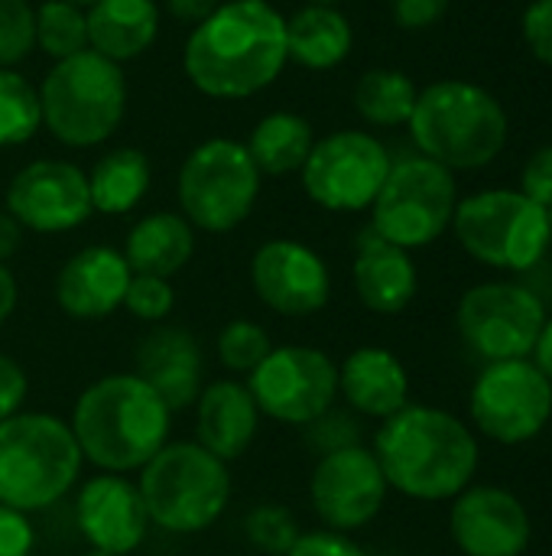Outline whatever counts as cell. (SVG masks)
Masks as SVG:
<instances>
[{
    "instance_id": "6da1fadb",
    "label": "cell",
    "mask_w": 552,
    "mask_h": 556,
    "mask_svg": "<svg viewBox=\"0 0 552 556\" xmlns=\"http://www.w3.org/2000/svg\"><path fill=\"white\" fill-rule=\"evenodd\" d=\"M371 453L387 485L416 502H452L475 482L482 463L472 427L426 404H407L387 417Z\"/></svg>"
},
{
    "instance_id": "7a4b0ae2",
    "label": "cell",
    "mask_w": 552,
    "mask_h": 556,
    "mask_svg": "<svg viewBox=\"0 0 552 556\" xmlns=\"http://www.w3.org/2000/svg\"><path fill=\"white\" fill-rule=\"evenodd\" d=\"M286 20L267 0H231L202 20L185 42V75L211 98H251L277 81Z\"/></svg>"
},
{
    "instance_id": "3957f363",
    "label": "cell",
    "mask_w": 552,
    "mask_h": 556,
    "mask_svg": "<svg viewBox=\"0 0 552 556\" xmlns=\"http://www.w3.org/2000/svg\"><path fill=\"white\" fill-rule=\"evenodd\" d=\"M172 410L137 375H107L81 391L72 410V433L88 463L101 472L143 469L169 443Z\"/></svg>"
},
{
    "instance_id": "277c9868",
    "label": "cell",
    "mask_w": 552,
    "mask_h": 556,
    "mask_svg": "<svg viewBox=\"0 0 552 556\" xmlns=\"http://www.w3.org/2000/svg\"><path fill=\"white\" fill-rule=\"evenodd\" d=\"M407 127L420 156L449 173L491 166L511 140V117L501 98L465 78H442L420 88Z\"/></svg>"
},
{
    "instance_id": "5b68a950",
    "label": "cell",
    "mask_w": 552,
    "mask_h": 556,
    "mask_svg": "<svg viewBox=\"0 0 552 556\" xmlns=\"http://www.w3.org/2000/svg\"><path fill=\"white\" fill-rule=\"evenodd\" d=\"M81 459L72 427L52 414L0 420V505L23 515L55 505L78 482Z\"/></svg>"
},
{
    "instance_id": "8992f818",
    "label": "cell",
    "mask_w": 552,
    "mask_h": 556,
    "mask_svg": "<svg viewBox=\"0 0 552 556\" xmlns=\"http://www.w3.org/2000/svg\"><path fill=\"white\" fill-rule=\"evenodd\" d=\"M137 489L150 525L169 534H198L224 515L231 472L198 443H166L140 469Z\"/></svg>"
},
{
    "instance_id": "52a82bcc",
    "label": "cell",
    "mask_w": 552,
    "mask_h": 556,
    "mask_svg": "<svg viewBox=\"0 0 552 556\" xmlns=\"http://www.w3.org/2000/svg\"><path fill=\"white\" fill-rule=\"evenodd\" d=\"M42 124L65 147L104 143L124 121L127 81L117 62L85 49L55 62L39 88Z\"/></svg>"
},
{
    "instance_id": "ba28073f",
    "label": "cell",
    "mask_w": 552,
    "mask_h": 556,
    "mask_svg": "<svg viewBox=\"0 0 552 556\" xmlns=\"http://www.w3.org/2000/svg\"><path fill=\"white\" fill-rule=\"evenodd\" d=\"M452 231L462 251L508 274H527L550 254V215L521 189H482L459 199Z\"/></svg>"
},
{
    "instance_id": "9c48e42d",
    "label": "cell",
    "mask_w": 552,
    "mask_h": 556,
    "mask_svg": "<svg viewBox=\"0 0 552 556\" xmlns=\"http://www.w3.org/2000/svg\"><path fill=\"white\" fill-rule=\"evenodd\" d=\"M455 205V173L420 153L403 156L390 163V173L371 205V228L403 251L429 248L452 228Z\"/></svg>"
},
{
    "instance_id": "30bf717a",
    "label": "cell",
    "mask_w": 552,
    "mask_h": 556,
    "mask_svg": "<svg viewBox=\"0 0 552 556\" xmlns=\"http://www.w3.org/2000/svg\"><path fill=\"white\" fill-rule=\"evenodd\" d=\"M179 205L192 228L224 235L238 228L260 195V169L238 140H205L179 169Z\"/></svg>"
},
{
    "instance_id": "8fae6325",
    "label": "cell",
    "mask_w": 552,
    "mask_h": 556,
    "mask_svg": "<svg viewBox=\"0 0 552 556\" xmlns=\"http://www.w3.org/2000/svg\"><path fill=\"white\" fill-rule=\"evenodd\" d=\"M547 303L521 280H485L462 293L455 329L485 362L530 358L547 326Z\"/></svg>"
},
{
    "instance_id": "7c38bea8",
    "label": "cell",
    "mask_w": 552,
    "mask_h": 556,
    "mask_svg": "<svg viewBox=\"0 0 552 556\" xmlns=\"http://www.w3.org/2000/svg\"><path fill=\"white\" fill-rule=\"evenodd\" d=\"M468 414L491 443L524 446L550 427L552 381L534 358L488 362L472 384Z\"/></svg>"
},
{
    "instance_id": "4fadbf2b",
    "label": "cell",
    "mask_w": 552,
    "mask_h": 556,
    "mask_svg": "<svg viewBox=\"0 0 552 556\" xmlns=\"http://www.w3.org/2000/svg\"><path fill=\"white\" fill-rule=\"evenodd\" d=\"M387 147L368 130H338L312 143L303 163V189L325 212H364L374 205L387 173Z\"/></svg>"
},
{
    "instance_id": "5bb4252c",
    "label": "cell",
    "mask_w": 552,
    "mask_h": 556,
    "mask_svg": "<svg viewBox=\"0 0 552 556\" xmlns=\"http://www.w3.org/2000/svg\"><path fill=\"white\" fill-rule=\"evenodd\" d=\"M257 410L290 427H309L338 401V365L309 345H280L247 375Z\"/></svg>"
},
{
    "instance_id": "9a60e30c",
    "label": "cell",
    "mask_w": 552,
    "mask_h": 556,
    "mask_svg": "<svg viewBox=\"0 0 552 556\" xmlns=\"http://www.w3.org/2000/svg\"><path fill=\"white\" fill-rule=\"evenodd\" d=\"M387 492L390 485L368 446H348L319 456L309 479V498L319 521L342 534L368 528L381 515Z\"/></svg>"
},
{
    "instance_id": "2e32d148",
    "label": "cell",
    "mask_w": 552,
    "mask_h": 556,
    "mask_svg": "<svg viewBox=\"0 0 552 556\" xmlns=\"http://www.w3.org/2000/svg\"><path fill=\"white\" fill-rule=\"evenodd\" d=\"M7 212L29 231L59 235L88 222V176L65 160H36L7 186Z\"/></svg>"
},
{
    "instance_id": "e0dca14e",
    "label": "cell",
    "mask_w": 552,
    "mask_h": 556,
    "mask_svg": "<svg viewBox=\"0 0 552 556\" xmlns=\"http://www.w3.org/2000/svg\"><path fill=\"white\" fill-rule=\"evenodd\" d=\"M251 283L257 300L280 316H316L329 306V264L303 241L277 238L257 248L251 261Z\"/></svg>"
},
{
    "instance_id": "ac0fdd59",
    "label": "cell",
    "mask_w": 552,
    "mask_h": 556,
    "mask_svg": "<svg viewBox=\"0 0 552 556\" xmlns=\"http://www.w3.org/2000/svg\"><path fill=\"white\" fill-rule=\"evenodd\" d=\"M449 534L465 556H524L534 541V521L514 492L468 485L452 498Z\"/></svg>"
},
{
    "instance_id": "d6986e66",
    "label": "cell",
    "mask_w": 552,
    "mask_h": 556,
    "mask_svg": "<svg viewBox=\"0 0 552 556\" xmlns=\"http://www.w3.org/2000/svg\"><path fill=\"white\" fill-rule=\"evenodd\" d=\"M75 515L91 551L114 556L133 554L150 531V515L140 489L114 472H101L81 485Z\"/></svg>"
},
{
    "instance_id": "ffe728a7",
    "label": "cell",
    "mask_w": 552,
    "mask_h": 556,
    "mask_svg": "<svg viewBox=\"0 0 552 556\" xmlns=\"http://www.w3.org/2000/svg\"><path fill=\"white\" fill-rule=\"evenodd\" d=\"M133 270L124 254L104 244L81 248L72 254L55 277V303L65 316L94 323L124 306Z\"/></svg>"
},
{
    "instance_id": "44dd1931",
    "label": "cell",
    "mask_w": 552,
    "mask_h": 556,
    "mask_svg": "<svg viewBox=\"0 0 552 556\" xmlns=\"http://www.w3.org/2000/svg\"><path fill=\"white\" fill-rule=\"evenodd\" d=\"M133 365H137V378H143L172 414L192 407L202 394L205 358L198 339L185 329L176 326L150 329L133 352Z\"/></svg>"
},
{
    "instance_id": "7402d4cb",
    "label": "cell",
    "mask_w": 552,
    "mask_h": 556,
    "mask_svg": "<svg viewBox=\"0 0 552 556\" xmlns=\"http://www.w3.org/2000/svg\"><path fill=\"white\" fill-rule=\"evenodd\" d=\"M351 280L361 306H368L377 316L403 313L420 290V270L410 251L384 241L374 228H364L358 235Z\"/></svg>"
},
{
    "instance_id": "603a6c76",
    "label": "cell",
    "mask_w": 552,
    "mask_h": 556,
    "mask_svg": "<svg viewBox=\"0 0 552 556\" xmlns=\"http://www.w3.org/2000/svg\"><path fill=\"white\" fill-rule=\"evenodd\" d=\"M338 394L355 414L387 420L410 404V375L394 352L361 345L338 368Z\"/></svg>"
},
{
    "instance_id": "cb8c5ba5",
    "label": "cell",
    "mask_w": 552,
    "mask_h": 556,
    "mask_svg": "<svg viewBox=\"0 0 552 556\" xmlns=\"http://www.w3.org/2000/svg\"><path fill=\"white\" fill-rule=\"evenodd\" d=\"M260 427V410L247 391V384H238L231 378L211 381L202 388L195 401V433L198 446H205L221 463L241 459Z\"/></svg>"
},
{
    "instance_id": "d4e9b609",
    "label": "cell",
    "mask_w": 552,
    "mask_h": 556,
    "mask_svg": "<svg viewBox=\"0 0 552 556\" xmlns=\"http://www.w3.org/2000/svg\"><path fill=\"white\" fill-rule=\"evenodd\" d=\"M88 16V49L111 62L143 55L159 33V10L153 0H98Z\"/></svg>"
},
{
    "instance_id": "484cf974",
    "label": "cell",
    "mask_w": 552,
    "mask_h": 556,
    "mask_svg": "<svg viewBox=\"0 0 552 556\" xmlns=\"http://www.w3.org/2000/svg\"><path fill=\"white\" fill-rule=\"evenodd\" d=\"M195 251V231L192 225L176 212H156L140 218L124 244V261L133 274H150L169 280L179 274Z\"/></svg>"
},
{
    "instance_id": "4316f807",
    "label": "cell",
    "mask_w": 552,
    "mask_h": 556,
    "mask_svg": "<svg viewBox=\"0 0 552 556\" xmlns=\"http://www.w3.org/2000/svg\"><path fill=\"white\" fill-rule=\"evenodd\" d=\"M351 46H355L351 23L335 7L309 3L299 13H293V20H286V52L293 62L306 68L316 72L335 68L348 59Z\"/></svg>"
},
{
    "instance_id": "83f0119b",
    "label": "cell",
    "mask_w": 552,
    "mask_h": 556,
    "mask_svg": "<svg viewBox=\"0 0 552 556\" xmlns=\"http://www.w3.org/2000/svg\"><path fill=\"white\" fill-rule=\"evenodd\" d=\"M146 189H150V160L143 150L133 147L104 153L88 176L91 208L104 215L130 212L146 195Z\"/></svg>"
},
{
    "instance_id": "f1b7e54d",
    "label": "cell",
    "mask_w": 552,
    "mask_h": 556,
    "mask_svg": "<svg viewBox=\"0 0 552 556\" xmlns=\"http://www.w3.org/2000/svg\"><path fill=\"white\" fill-rule=\"evenodd\" d=\"M316 137L306 117L290 114V111H277L267 114L251 140H247V153L254 160V166L260 169V176H286L293 169H303L309 150H312Z\"/></svg>"
},
{
    "instance_id": "f546056e",
    "label": "cell",
    "mask_w": 552,
    "mask_h": 556,
    "mask_svg": "<svg viewBox=\"0 0 552 556\" xmlns=\"http://www.w3.org/2000/svg\"><path fill=\"white\" fill-rule=\"evenodd\" d=\"M416 81L400 68H371L355 85V111L374 127H403L416 108Z\"/></svg>"
},
{
    "instance_id": "4dcf8cb0",
    "label": "cell",
    "mask_w": 552,
    "mask_h": 556,
    "mask_svg": "<svg viewBox=\"0 0 552 556\" xmlns=\"http://www.w3.org/2000/svg\"><path fill=\"white\" fill-rule=\"evenodd\" d=\"M36 46L55 62L88 49V16L68 0H46L36 10Z\"/></svg>"
},
{
    "instance_id": "1f68e13d",
    "label": "cell",
    "mask_w": 552,
    "mask_h": 556,
    "mask_svg": "<svg viewBox=\"0 0 552 556\" xmlns=\"http://www.w3.org/2000/svg\"><path fill=\"white\" fill-rule=\"evenodd\" d=\"M42 124L39 91L13 68H0V147L26 143Z\"/></svg>"
},
{
    "instance_id": "d6a6232c",
    "label": "cell",
    "mask_w": 552,
    "mask_h": 556,
    "mask_svg": "<svg viewBox=\"0 0 552 556\" xmlns=\"http://www.w3.org/2000/svg\"><path fill=\"white\" fill-rule=\"evenodd\" d=\"M270 336L254 319H231L218 332V362L234 375H251L270 355Z\"/></svg>"
},
{
    "instance_id": "836d02e7",
    "label": "cell",
    "mask_w": 552,
    "mask_h": 556,
    "mask_svg": "<svg viewBox=\"0 0 552 556\" xmlns=\"http://www.w3.org/2000/svg\"><path fill=\"white\" fill-rule=\"evenodd\" d=\"M244 538L260 554L286 556L290 547L296 544V538H299V528H296V518L286 508H280V505H257L244 518Z\"/></svg>"
},
{
    "instance_id": "e575fe53",
    "label": "cell",
    "mask_w": 552,
    "mask_h": 556,
    "mask_svg": "<svg viewBox=\"0 0 552 556\" xmlns=\"http://www.w3.org/2000/svg\"><path fill=\"white\" fill-rule=\"evenodd\" d=\"M36 46V10L26 0H0V68L16 65Z\"/></svg>"
},
{
    "instance_id": "d590c367",
    "label": "cell",
    "mask_w": 552,
    "mask_h": 556,
    "mask_svg": "<svg viewBox=\"0 0 552 556\" xmlns=\"http://www.w3.org/2000/svg\"><path fill=\"white\" fill-rule=\"evenodd\" d=\"M124 306L143 323H163L176 306V293H172L169 280H163V277L133 274L127 296H124Z\"/></svg>"
},
{
    "instance_id": "8d00e7d4",
    "label": "cell",
    "mask_w": 552,
    "mask_h": 556,
    "mask_svg": "<svg viewBox=\"0 0 552 556\" xmlns=\"http://www.w3.org/2000/svg\"><path fill=\"white\" fill-rule=\"evenodd\" d=\"M306 430V443L319 453V456H329V453H338V450H348V446H361V427L351 414L345 410H325L319 420H312Z\"/></svg>"
},
{
    "instance_id": "74e56055",
    "label": "cell",
    "mask_w": 552,
    "mask_h": 556,
    "mask_svg": "<svg viewBox=\"0 0 552 556\" xmlns=\"http://www.w3.org/2000/svg\"><path fill=\"white\" fill-rule=\"evenodd\" d=\"M521 36L530 55L552 68V0H530L521 16Z\"/></svg>"
},
{
    "instance_id": "f35d334b",
    "label": "cell",
    "mask_w": 552,
    "mask_h": 556,
    "mask_svg": "<svg viewBox=\"0 0 552 556\" xmlns=\"http://www.w3.org/2000/svg\"><path fill=\"white\" fill-rule=\"evenodd\" d=\"M521 192H524L530 202L543 205L547 212L552 208V143L537 147V150L527 156V163H524V169H521Z\"/></svg>"
},
{
    "instance_id": "ab89813d",
    "label": "cell",
    "mask_w": 552,
    "mask_h": 556,
    "mask_svg": "<svg viewBox=\"0 0 552 556\" xmlns=\"http://www.w3.org/2000/svg\"><path fill=\"white\" fill-rule=\"evenodd\" d=\"M286 556H368L361 551V544H355L348 534L342 531H309L299 534L296 544L290 547Z\"/></svg>"
},
{
    "instance_id": "60d3db41",
    "label": "cell",
    "mask_w": 552,
    "mask_h": 556,
    "mask_svg": "<svg viewBox=\"0 0 552 556\" xmlns=\"http://www.w3.org/2000/svg\"><path fill=\"white\" fill-rule=\"evenodd\" d=\"M390 13L400 29L423 33V29H433L449 13V0H394Z\"/></svg>"
},
{
    "instance_id": "b9f144b4",
    "label": "cell",
    "mask_w": 552,
    "mask_h": 556,
    "mask_svg": "<svg viewBox=\"0 0 552 556\" xmlns=\"http://www.w3.org/2000/svg\"><path fill=\"white\" fill-rule=\"evenodd\" d=\"M36 544L33 525L23 511L0 505V556H29Z\"/></svg>"
},
{
    "instance_id": "7bdbcfd3",
    "label": "cell",
    "mask_w": 552,
    "mask_h": 556,
    "mask_svg": "<svg viewBox=\"0 0 552 556\" xmlns=\"http://www.w3.org/2000/svg\"><path fill=\"white\" fill-rule=\"evenodd\" d=\"M26 391H29L26 371L13 358L0 355V420L20 414V407L26 401Z\"/></svg>"
},
{
    "instance_id": "ee69618b",
    "label": "cell",
    "mask_w": 552,
    "mask_h": 556,
    "mask_svg": "<svg viewBox=\"0 0 552 556\" xmlns=\"http://www.w3.org/2000/svg\"><path fill=\"white\" fill-rule=\"evenodd\" d=\"M166 7H169V13L176 16V20H182V23H202V20H208L218 7H221V0H166Z\"/></svg>"
},
{
    "instance_id": "f6af8a7d",
    "label": "cell",
    "mask_w": 552,
    "mask_h": 556,
    "mask_svg": "<svg viewBox=\"0 0 552 556\" xmlns=\"http://www.w3.org/2000/svg\"><path fill=\"white\" fill-rule=\"evenodd\" d=\"M20 238H23V225L10 212H0V264L16 254Z\"/></svg>"
},
{
    "instance_id": "bcb514c9",
    "label": "cell",
    "mask_w": 552,
    "mask_h": 556,
    "mask_svg": "<svg viewBox=\"0 0 552 556\" xmlns=\"http://www.w3.org/2000/svg\"><path fill=\"white\" fill-rule=\"evenodd\" d=\"M16 280H13V274L7 270V264H0V326L13 316V309H16Z\"/></svg>"
},
{
    "instance_id": "7dc6e473",
    "label": "cell",
    "mask_w": 552,
    "mask_h": 556,
    "mask_svg": "<svg viewBox=\"0 0 552 556\" xmlns=\"http://www.w3.org/2000/svg\"><path fill=\"white\" fill-rule=\"evenodd\" d=\"M530 358H534V365L552 381V316H547V326H543V332H540L537 349H534Z\"/></svg>"
},
{
    "instance_id": "c3c4849f",
    "label": "cell",
    "mask_w": 552,
    "mask_h": 556,
    "mask_svg": "<svg viewBox=\"0 0 552 556\" xmlns=\"http://www.w3.org/2000/svg\"><path fill=\"white\" fill-rule=\"evenodd\" d=\"M309 3H319V7H338V3H345V0H309Z\"/></svg>"
},
{
    "instance_id": "681fc988",
    "label": "cell",
    "mask_w": 552,
    "mask_h": 556,
    "mask_svg": "<svg viewBox=\"0 0 552 556\" xmlns=\"http://www.w3.org/2000/svg\"><path fill=\"white\" fill-rule=\"evenodd\" d=\"M68 3H75V7H91V3H98V0H68Z\"/></svg>"
},
{
    "instance_id": "f907efd6",
    "label": "cell",
    "mask_w": 552,
    "mask_h": 556,
    "mask_svg": "<svg viewBox=\"0 0 552 556\" xmlns=\"http://www.w3.org/2000/svg\"><path fill=\"white\" fill-rule=\"evenodd\" d=\"M85 556H114V554H104V551H88Z\"/></svg>"
},
{
    "instance_id": "816d5d0a",
    "label": "cell",
    "mask_w": 552,
    "mask_h": 556,
    "mask_svg": "<svg viewBox=\"0 0 552 556\" xmlns=\"http://www.w3.org/2000/svg\"><path fill=\"white\" fill-rule=\"evenodd\" d=\"M547 215H550V238H552V208H550V212H547Z\"/></svg>"
}]
</instances>
